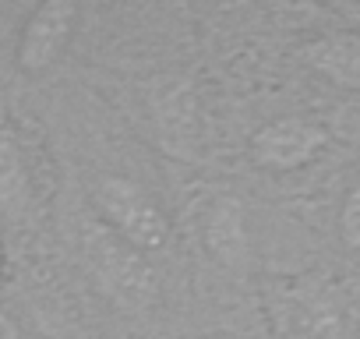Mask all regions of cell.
Returning <instances> with one entry per match:
<instances>
[{
  "label": "cell",
  "mask_w": 360,
  "mask_h": 339,
  "mask_svg": "<svg viewBox=\"0 0 360 339\" xmlns=\"http://www.w3.org/2000/svg\"><path fill=\"white\" fill-rule=\"evenodd\" d=\"M82 255H85L92 279L117 307L145 311L159 300V279L148 265V255H141L138 248L120 241L99 219H92L89 230L82 234Z\"/></svg>",
  "instance_id": "6da1fadb"
},
{
  "label": "cell",
  "mask_w": 360,
  "mask_h": 339,
  "mask_svg": "<svg viewBox=\"0 0 360 339\" xmlns=\"http://www.w3.org/2000/svg\"><path fill=\"white\" fill-rule=\"evenodd\" d=\"M92 209L103 226H110L120 241L138 248L141 255H155L169 244V219L159 202L124 174H103L92 184Z\"/></svg>",
  "instance_id": "7a4b0ae2"
},
{
  "label": "cell",
  "mask_w": 360,
  "mask_h": 339,
  "mask_svg": "<svg viewBox=\"0 0 360 339\" xmlns=\"http://www.w3.org/2000/svg\"><path fill=\"white\" fill-rule=\"evenodd\" d=\"M325 148L328 127L318 117H276L262 124L248 141L251 162L269 174H293V170L314 162Z\"/></svg>",
  "instance_id": "3957f363"
},
{
  "label": "cell",
  "mask_w": 360,
  "mask_h": 339,
  "mask_svg": "<svg viewBox=\"0 0 360 339\" xmlns=\"http://www.w3.org/2000/svg\"><path fill=\"white\" fill-rule=\"evenodd\" d=\"M75 25H78V4H71V0H43L39 8H32V15L25 18L18 32V46H15L18 71L25 75L50 71L68 50Z\"/></svg>",
  "instance_id": "277c9868"
},
{
  "label": "cell",
  "mask_w": 360,
  "mask_h": 339,
  "mask_svg": "<svg viewBox=\"0 0 360 339\" xmlns=\"http://www.w3.org/2000/svg\"><path fill=\"white\" fill-rule=\"evenodd\" d=\"M152 117L159 131L162 152L173 159H195L198 155V103L188 82L162 78L152 89Z\"/></svg>",
  "instance_id": "5b68a950"
},
{
  "label": "cell",
  "mask_w": 360,
  "mask_h": 339,
  "mask_svg": "<svg viewBox=\"0 0 360 339\" xmlns=\"http://www.w3.org/2000/svg\"><path fill=\"white\" fill-rule=\"evenodd\" d=\"M279 321L286 339H346L342 307L321 290H293L279 304Z\"/></svg>",
  "instance_id": "8992f818"
},
{
  "label": "cell",
  "mask_w": 360,
  "mask_h": 339,
  "mask_svg": "<svg viewBox=\"0 0 360 339\" xmlns=\"http://www.w3.org/2000/svg\"><path fill=\"white\" fill-rule=\"evenodd\" d=\"M202 237H205L209 255L219 265H226V269L244 265L248 255H251V234H248V209H244V202L233 198V195L216 198L212 209L205 212Z\"/></svg>",
  "instance_id": "52a82bcc"
},
{
  "label": "cell",
  "mask_w": 360,
  "mask_h": 339,
  "mask_svg": "<svg viewBox=\"0 0 360 339\" xmlns=\"http://www.w3.org/2000/svg\"><path fill=\"white\" fill-rule=\"evenodd\" d=\"M300 60L328 85L360 92V32H325L300 50Z\"/></svg>",
  "instance_id": "ba28073f"
},
{
  "label": "cell",
  "mask_w": 360,
  "mask_h": 339,
  "mask_svg": "<svg viewBox=\"0 0 360 339\" xmlns=\"http://www.w3.org/2000/svg\"><path fill=\"white\" fill-rule=\"evenodd\" d=\"M339 241L349 251H360V174L353 177L342 205H339Z\"/></svg>",
  "instance_id": "9c48e42d"
}]
</instances>
